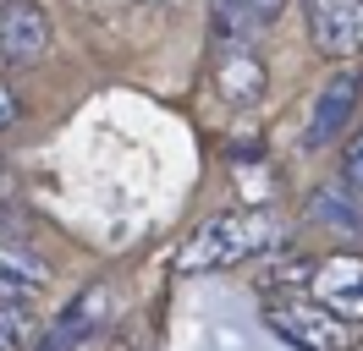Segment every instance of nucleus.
<instances>
[{"label": "nucleus", "mask_w": 363, "mask_h": 351, "mask_svg": "<svg viewBox=\"0 0 363 351\" xmlns=\"http://www.w3.org/2000/svg\"><path fill=\"white\" fill-rule=\"evenodd\" d=\"M50 50V17L39 0H6L0 6V61L6 66H39Z\"/></svg>", "instance_id": "nucleus-4"}, {"label": "nucleus", "mask_w": 363, "mask_h": 351, "mask_svg": "<svg viewBox=\"0 0 363 351\" xmlns=\"http://www.w3.org/2000/svg\"><path fill=\"white\" fill-rule=\"evenodd\" d=\"M17 121V99H11V88L0 83V127H11Z\"/></svg>", "instance_id": "nucleus-14"}, {"label": "nucleus", "mask_w": 363, "mask_h": 351, "mask_svg": "<svg viewBox=\"0 0 363 351\" xmlns=\"http://www.w3.org/2000/svg\"><path fill=\"white\" fill-rule=\"evenodd\" d=\"M215 88L226 105H259L264 99V61L253 50H215Z\"/></svg>", "instance_id": "nucleus-9"}, {"label": "nucleus", "mask_w": 363, "mask_h": 351, "mask_svg": "<svg viewBox=\"0 0 363 351\" xmlns=\"http://www.w3.org/2000/svg\"><path fill=\"white\" fill-rule=\"evenodd\" d=\"M308 214L319 219V225H330V231H341V236H363V209L352 203V192L347 187H319L314 197H308Z\"/></svg>", "instance_id": "nucleus-11"}, {"label": "nucleus", "mask_w": 363, "mask_h": 351, "mask_svg": "<svg viewBox=\"0 0 363 351\" xmlns=\"http://www.w3.org/2000/svg\"><path fill=\"white\" fill-rule=\"evenodd\" d=\"M33 335H39V313H33L28 302L0 297V351H28Z\"/></svg>", "instance_id": "nucleus-12"}, {"label": "nucleus", "mask_w": 363, "mask_h": 351, "mask_svg": "<svg viewBox=\"0 0 363 351\" xmlns=\"http://www.w3.org/2000/svg\"><path fill=\"white\" fill-rule=\"evenodd\" d=\"M358 71H336L330 83L319 88L314 110H308V127H303V149H325L347 132V115L358 110Z\"/></svg>", "instance_id": "nucleus-8"}, {"label": "nucleus", "mask_w": 363, "mask_h": 351, "mask_svg": "<svg viewBox=\"0 0 363 351\" xmlns=\"http://www.w3.org/2000/svg\"><path fill=\"white\" fill-rule=\"evenodd\" d=\"M341 187L363 203V132L347 143V154H341Z\"/></svg>", "instance_id": "nucleus-13"}, {"label": "nucleus", "mask_w": 363, "mask_h": 351, "mask_svg": "<svg viewBox=\"0 0 363 351\" xmlns=\"http://www.w3.org/2000/svg\"><path fill=\"white\" fill-rule=\"evenodd\" d=\"M111 318H116V291L99 280V285H89L83 297H72V307L55 318V329L45 335V351H77L83 340L105 335Z\"/></svg>", "instance_id": "nucleus-5"}, {"label": "nucleus", "mask_w": 363, "mask_h": 351, "mask_svg": "<svg viewBox=\"0 0 363 351\" xmlns=\"http://www.w3.org/2000/svg\"><path fill=\"white\" fill-rule=\"evenodd\" d=\"M281 241H286V219L275 214V209H226V214L204 219L193 236L182 241L171 269L177 275H220L231 263L275 253Z\"/></svg>", "instance_id": "nucleus-1"}, {"label": "nucleus", "mask_w": 363, "mask_h": 351, "mask_svg": "<svg viewBox=\"0 0 363 351\" xmlns=\"http://www.w3.org/2000/svg\"><path fill=\"white\" fill-rule=\"evenodd\" d=\"M50 285V269L39 253H28L17 241H0V297H11V302H28V297H39Z\"/></svg>", "instance_id": "nucleus-10"}, {"label": "nucleus", "mask_w": 363, "mask_h": 351, "mask_svg": "<svg viewBox=\"0 0 363 351\" xmlns=\"http://www.w3.org/2000/svg\"><path fill=\"white\" fill-rule=\"evenodd\" d=\"M303 17L319 55L347 61L363 50V0H303Z\"/></svg>", "instance_id": "nucleus-3"}, {"label": "nucleus", "mask_w": 363, "mask_h": 351, "mask_svg": "<svg viewBox=\"0 0 363 351\" xmlns=\"http://www.w3.org/2000/svg\"><path fill=\"white\" fill-rule=\"evenodd\" d=\"M314 302L336 313L341 324H363V258H325L314 263Z\"/></svg>", "instance_id": "nucleus-7"}, {"label": "nucleus", "mask_w": 363, "mask_h": 351, "mask_svg": "<svg viewBox=\"0 0 363 351\" xmlns=\"http://www.w3.org/2000/svg\"><path fill=\"white\" fill-rule=\"evenodd\" d=\"M264 318H270V329L281 340H292L303 351H352L358 346V335L341 324L336 313H325L319 302H270Z\"/></svg>", "instance_id": "nucleus-2"}, {"label": "nucleus", "mask_w": 363, "mask_h": 351, "mask_svg": "<svg viewBox=\"0 0 363 351\" xmlns=\"http://www.w3.org/2000/svg\"><path fill=\"white\" fill-rule=\"evenodd\" d=\"M286 11V0H215L209 11V39L215 50H253V39Z\"/></svg>", "instance_id": "nucleus-6"}, {"label": "nucleus", "mask_w": 363, "mask_h": 351, "mask_svg": "<svg viewBox=\"0 0 363 351\" xmlns=\"http://www.w3.org/2000/svg\"><path fill=\"white\" fill-rule=\"evenodd\" d=\"M352 351H363V340H358V346H352Z\"/></svg>", "instance_id": "nucleus-15"}]
</instances>
